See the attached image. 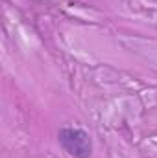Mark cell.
Here are the masks:
<instances>
[{
    "instance_id": "1",
    "label": "cell",
    "mask_w": 157,
    "mask_h": 158,
    "mask_svg": "<svg viewBox=\"0 0 157 158\" xmlns=\"http://www.w3.org/2000/svg\"><path fill=\"white\" fill-rule=\"evenodd\" d=\"M57 142L74 158H91L92 155V138L87 131L79 127H63L57 131Z\"/></svg>"
}]
</instances>
